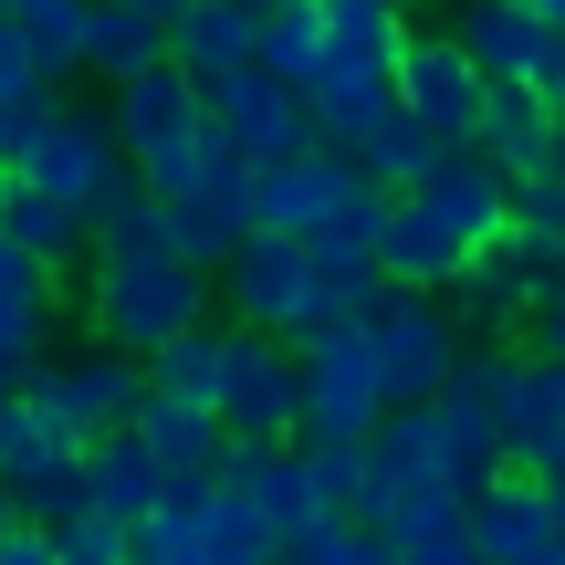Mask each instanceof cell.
Here are the masks:
<instances>
[{
  "mask_svg": "<svg viewBox=\"0 0 565 565\" xmlns=\"http://www.w3.org/2000/svg\"><path fill=\"white\" fill-rule=\"evenodd\" d=\"M0 565H63V534H53V524H11Z\"/></svg>",
  "mask_w": 565,
  "mask_h": 565,
  "instance_id": "40",
  "label": "cell"
},
{
  "mask_svg": "<svg viewBox=\"0 0 565 565\" xmlns=\"http://www.w3.org/2000/svg\"><path fill=\"white\" fill-rule=\"evenodd\" d=\"M356 189H366V168L345 158V147H303V158H273L263 179H252V221H263V231H294V242H315V231L335 221Z\"/></svg>",
  "mask_w": 565,
  "mask_h": 565,
  "instance_id": "15",
  "label": "cell"
},
{
  "mask_svg": "<svg viewBox=\"0 0 565 565\" xmlns=\"http://www.w3.org/2000/svg\"><path fill=\"white\" fill-rule=\"evenodd\" d=\"M282 565H398V545L377 524H356V513H324V524L282 534Z\"/></svg>",
  "mask_w": 565,
  "mask_h": 565,
  "instance_id": "34",
  "label": "cell"
},
{
  "mask_svg": "<svg viewBox=\"0 0 565 565\" xmlns=\"http://www.w3.org/2000/svg\"><path fill=\"white\" fill-rule=\"evenodd\" d=\"M221 429L242 450H282L303 429V366L294 345L263 335V324H231V356H221Z\"/></svg>",
  "mask_w": 565,
  "mask_h": 565,
  "instance_id": "9",
  "label": "cell"
},
{
  "mask_svg": "<svg viewBox=\"0 0 565 565\" xmlns=\"http://www.w3.org/2000/svg\"><path fill=\"white\" fill-rule=\"evenodd\" d=\"M221 492L263 513L273 545H282V534H303V524H324V492H315V471H303V450H294V440H282V450H242V440H231Z\"/></svg>",
  "mask_w": 565,
  "mask_h": 565,
  "instance_id": "20",
  "label": "cell"
},
{
  "mask_svg": "<svg viewBox=\"0 0 565 565\" xmlns=\"http://www.w3.org/2000/svg\"><path fill=\"white\" fill-rule=\"evenodd\" d=\"M0 492H11L21 524H74L84 513V450L53 440V429L32 419V408H11V429H0Z\"/></svg>",
  "mask_w": 565,
  "mask_h": 565,
  "instance_id": "14",
  "label": "cell"
},
{
  "mask_svg": "<svg viewBox=\"0 0 565 565\" xmlns=\"http://www.w3.org/2000/svg\"><path fill=\"white\" fill-rule=\"evenodd\" d=\"M387 545H398V565H482V545H471V503H461V492H440V503L398 513V524H387Z\"/></svg>",
  "mask_w": 565,
  "mask_h": 565,
  "instance_id": "32",
  "label": "cell"
},
{
  "mask_svg": "<svg viewBox=\"0 0 565 565\" xmlns=\"http://www.w3.org/2000/svg\"><path fill=\"white\" fill-rule=\"evenodd\" d=\"M398 105H408L440 147H471V137H482L492 84H482V63L450 42V21H440V32H408V53H398Z\"/></svg>",
  "mask_w": 565,
  "mask_h": 565,
  "instance_id": "11",
  "label": "cell"
},
{
  "mask_svg": "<svg viewBox=\"0 0 565 565\" xmlns=\"http://www.w3.org/2000/svg\"><path fill=\"white\" fill-rule=\"evenodd\" d=\"M210 126H221V137L242 147L252 168H273V158H303V147H324V137H315V105H303V84L263 74V63H242V74H221V84H210Z\"/></svg>",
  "mask_w": 565,
  "mask_h": 565,
  "instance_id": "12",
  "label": "cell"
},
{
  "mask_svg": "<svg viewBox=\"0 0 565 565\" xmlns=\"http://www.w3.org/2000/svg\"><path fill=\"white\" fill-rule=\"evenodd\" d=\"M84 324H95V345H116V356H158V345H179L189 324H210V273L179 263V252H137V263H105L84 273Z\"/></svg>",
  "mask_w": 565,
  "mask_h": 565,
  "instance_id": "1",
  "label": "cell"
},
{
  "mask_svg": "<svg viewBox=\"0 0 565 565\" xmlns=\"http://www.w3.org/2000/svg\"><path fill=\"white\" fill-rule=\"evenodd\" d=\"M450 42L482 63V84H534L545 53H555V21L534 11V0H461V11H450Z\"/></svg>",
  "mask_w": 565,
  "mask_h": 565,
  "instance_id": "17",
  "label": "cell"
},
{
  "mask_svg": "<svg viewBox=\"0 0 565 565\" xmlns=\"http://www.w3.org/2000/svg\"><path fill=\"white\" fill-rule=\"evenodd\" d=\"M179 11L189 0H95V21H84V74L126 84V74H147V63H168Z\"/></svg>",
  "mask_w": 565,
  "mask_h": 565,
  "instance_id": "24",
  "label": "cell"
},
{
  "mask_svg": "<svg viewBox=\"0 0 565 565\" xmlns=\"http://www.w3.org/2000/svg\"><path fill=\"white\" fill-rule=\"evenodd\" d=\"M158 503H168V471H158V450H147L137 429H105V440L84 450V513H105V524H126V534H137Z\"/></svg>",
  "mask_w": 565,
  "mask_h": 565,
  "instance_id": "23",
  "label": "cell"
},
{
  "mask_svg": "<svg viewBox=\"0 0 565 565\" xmlns=\"http://www.w3.org/2000/svg\"><path fill=\"white\" fill-rule=\"evenodd\" d=\"M11 408H21V387H11V377H0V429H11Z\"/></svg>",
  "mask_w": 565,
  "mask_h": 565,
  "instance_id": "42",
  "label": "cell"
},
{
  "mask_svg": "<svg viewBox=\"0 0 565 565\" xmlns=\"http://www.w3.org/2000/svg\"><path fill=\"white\" fill-rule=\"evenodd\" d=\"M0 231H11L21 252H32L42 273H95V221H84V210H63V200H42L32 179H11V168H0Z\"/></svg>",
  "mask_w": 565,
  "mask_h": 565,
  "instance_id": "26",
  "label": "cell"
},
{
  "mask_svg": "<svg viewBox=\"0 0 565 565\" xmlns=\"http://www.w3.org/2000/svg\"><path fill=\"white\" fill-rule=\"evenodd\" d=\"M231 11H242V21H273V11H294V0H231Z\"/></svg>",
  "mask_w": 565,
  "mask_h": 565,
  "instance_id": "41",
  "label": "cell"
},
{
  "mask_svg": "<svg viewBox=\"0 0 565 565\" xmlns=\"http://www.w3.org/2000/svg\"><path fill=\"white\" fill-rule=\"evenodd\" d=\"M461 263H471V242L429 200H387V231H377V273L387 282H408V294H450Z\"/></svg>",
  "mask_w": 565,
  "mask_h": 565,
  "instance_id": "22",
  "label": "cell"
},
{
  "mask_svg": "<svg viewBox=\"0 0 565 565\" xmlns=\"http://www.w3.org/2000/svg\"><path fill=\"white\" fill-rule=\"evenodd\" d=\"M252 63L315 95V74H324V0H294V11H273V21H263V42H252Z\"/></svg>",
  "mask_w": 565,
  "mask_h": 565,
  "instance_id": "33",
  "label": "cell"
},
{
  "mask_svg": "<svg viewBox=\"0 0 565 565\" xmlns=\"http://www.w3.org/2000/svg\"><path fill=\"white\" fill-rule=\"evenodd\" d=\"M471 545H482V565H524L555 545V503L534 471H503L492 492H471Z\"/></svg>",
  "mask_w": 565,
  "mask_h": 565,
  "instance_id": "28",
  "label": "cell"
},
{
  "mask_svg": "<svg viewBox=\"0 0 565 565\" xmlns=\"http://www.w3.org/2000/svg\"><path fill=\"white\" fill-rule=\"evenodd\" d=\"M0 168H11V137H0Z\"/></svg>",
  "mask_w": 565,
  "mask_h": 565,
  "instance_id": "46",
  "label": "cell"
},
{
  "mask_svg": "<svg viewBox=\"0 0 565 565\" xmlns=\"http://www.w3.org/2000/svg\"><path fill=\"white\" fill-rule=\"evenodd\" d=\"M53 324H63V282L0 231V377H11V387L53 356Z\"/></svg>",
  "mask_w": 565,
  "mask_h": 565,
  "instance_id": "18",
  "label": "cell"
},
{
  "mask_svg": "<svg viewBox=\"0 0 565 565\" xmlns=\"http://www.w3.org/2000/svg\"><path fill=\"white\" fill-rule=\"evenodd\" d=\"M21 408H32L53 440L95 450L105 429H126V419L147 408V366H137V356H116V345H84V356H42L32 377H21Z\"/></svg>",
  "mask_w": 565,
  "mask_h": 565,
  "instance_id": "7",
  "label": "cell"
},
{
  "mask_svg": "<svg viewBox=\"0 0 565 565\" xmlns=\"http://www.w3.org/2000/svg\"><path fill=\"white\" fill-rule=\"evenodd\" d=\"M534 11H545V21H565V0H534Z\"/></svg>",
  "mask_w": 565,
  "mask_h": 565,
  "instance_id": "45",
  "label": "cell"
},
{
  "mask_svg": "<svg viewBox=\"0 0 565 565\" xmlns=\"http://www.w3.org/2000/svg\"><path fill=\"white\" fill-rule=\"evenodd\" d=\"M503 450H513V471H545L565 461V366L555 356H513V387H503Z\"/></svg>",
  "mask_w": 565,
  "mask_h": 565,
  "instance_id": "21",
  "label": "cell"
},
{
  "mask_svg": "<svg viewBox=\"0 0 565 565\" xmlns=\"http://www.w3.org/2000/svg\"><path fill=\"white\" fill-rule=\"evenodd\" d=\"M503 387H513V356L492 345V356H461V377L429 398V440H440V482L461 492H492L513 471V450H503Z\"/></svg>",
  "mask_w": 565,
  "mask_h": 565,
  "instance_id": "8",
  "label": "cell"
},
{
  "mask_svg": "<svg viewBox=\"0 0 565 565\" xmlns=\"http://www.w3.org/2000/svg\"><path fill=\"white\" fill-rule=\"evenodd\" d=\"M345 158L366 168V189H387V200H408V189L429 179V158H440V137H429V126L408 116V105H387V116L366 126V137L345 147Z\"/></svg>",
  "mask_w": 565,
  "mask_h": 565,
  "instance_id": "30",
  "label": "cell"
},
{
  "mask_svg": "<svg viewBox=\"0 0 565 565\" xmlns=\"http://www.w3.org/2000/svg\"><path fill=\"white\" fill-rule=\"evenodd\" d=\"M21 95H42V63H32V42H21V21L0 11V105H21Z\"/></svg>",
  "mask_w": 565,
  "mask_h": 565,
  "instance_id": "39",
  "label": "cell"
},
{
  "mask_svg": "<svg viewBox=\"0 0 565 565\" xmlns=\"http://www.w3.org/2000/svg\"><path fill=\"white\" fill-rule=\"evenodd\" d=\"M513 242H524L534 263L565 282V168H545V179H513Z\"/></svg>",
  "mask_w": 565,
  "mask_h": 565,
  "instance_id": "35",
  "label": "cell"
},
{
  "mask_svg": "<svg viewBox=\"0 0 565 565\" xmlns=\"http://www.w3.org/2000/svg\"><path fill=\"white\" fill-rule=\"evenodd\" d=\"M524 565H565V545H545V555H524Z\"/></svg>",
  "mask_w": 565,
  "mask_h": 565,
  "instance_id": "44",
  "label": "cell"
},
{
  "mask_svg": "<svg viewBox=\"0 0 565 565\" xmlns=\"http://www.w3.org/2000/svg\"><path fill=\"white\" fill-rule=\"evenodd\" d=\"M11 179H32L42 200L95 221L116 189H137V158H126V137H116V105H53V126L11 158Z\"/></svg>",
  "mask_w": 565,
  "mask_h": 565,
  "instance_id": "6",
  "label": "cell"
},
{
  "mask_svg": "<svg viewBox=\"0 0 565 565\" xmlns=\"http://www.w3.org/2000/svg\"><path fill=\"white\" fill-rule=\"evenodd\" d=\"M408 200H429V210H440V221L461 231L471 252L513 231V179H503V168L482 158V147H440V158H429V179L408 189Z\"/></svg>",
  "mask_w": 565,
  "mask_h": 565,
  "instance_id": "19",
  "label": "cell"
},
{
  "mask_svg": "<svg viewBox=\"0 0 565 565\" xmlns=\"http://www.w3.org/2000/svg\"><path fill=\"white\" fill-rule=\"evenodd\" d=\"M471 147H482L503 179H545V168H555V147H565V116L534 95V84H492L482 137H471Z\"/></svg>",
  "mask_w": 565,
  "mask_h": 565,
  "instance_id": "27",
  "label": "cell"
},
{
  "mask_svg": "<svg viewBox=\"0 0 565 565\" xmlns=\"http://www.w3.org/2000/svg\"><path fill=\"white\" fill-rule=\"evenodd\" d=\"M105 105H116V137H126V158H137L147 189L189 179V168H200V147L221 137V126H210V84L179 74V63H147V74H126Z\"/></svg>",
  "mask_w": 565,
  "mask_h": 565,
  "instance_id": "4",
  "label": "cell"
},
{
  "mask_svg": "<svg viewBox=\"0 0 565 565\" xmlns=\"http://www.w3.org/2000/svg\"><path fill=\"white\" fill-rule=\"evenodd\" d=\"M252 42H263V21H242L231 0H189L179 32H168V63L200 74V84H221V74H242V63H252Z\"/></svg>",
  "mask_w": 565,
  "mask_h": 565,
  "instance_id": "29",
  "label": "cell"
},
{
  "mask_svg": "<svg viewBox=\"0 0 565 565\" xmlns=\"http://www.w3.org/2000/svg\"><path fill=\"white\" fill-rule=\"evenodd\" d=\"M95 252L105 263H137V252H168V221H158V189H116V200L95 210Z\"/></svg>",
  "mask_w": 565,
  "mask_h": 565,
  "instance_id": "36",
  "label": "cell"
},
{
  "mask_svg": "<svg viewBox=\"0 0 565 565\" xmlns=\"http://www.w3.org/2000/svg\"><path fill=\"white\" fill-rule=\"evenodd\" d=\"M126 555H137V534L105 524V513H74L63 524V565H126Z\"/></svg>",
  "mask_w": 565,
  "mask_h": 565,
  "instance_id": "38",
  "label": "cell"
},
{
  "mask_svg": "<svg viewBox=\"0 0 565 565\" xmlns=\"http://www.w3.org/2000/svg\"><path fill=\"white\" fill-rule=\"evenodd\" d=\"M356 335H366V356H377V377H387V408H429L471 356L450 294H408V282H377V294H366Z\"/></svg>",
  "mask_w": 565,
  "mask_h": 565,
  "instance_id": "2",
  "label": "cell"
},
{
  "mask_svg": "<svg viewBox=\"0 0 565 565\" xmlns=\"http://www.w3.org/2000/svg\"><path fill=\"white\" fill-rule=\"evenodd\" d=\"M147 450H158V471H168V492L179 482H221V461H231V429H221V408H189V398H158V387H147V408L137 419Z\"/></svg>",
  "mask_w": 565,
  "mask_h": 565,
  "instance_id": "25",
  "label": "cell"
},
{
  "mask_svg": "<svg viewBox=\"0 0 565 565\" xmlns=\"http://www.w3.org/2000/svg\"><path fill=\"white\" fill-rule=\"evenodd\" d=\"M221 356H231V324H189L179 345L147 356V387L158 398H189V408H221Z\"/></svg>",
  "mask_w": 565,
  "mask_h": 565,
  "instance_id": "31",
  "label": "cell"
},
{
  "mask_svg": "<svg viewBox=\"0 0 565 565\" xmlns=\"http://www.w3.org/2000/svg\"><path fill=\"white\" fill-rule=\"evenodd\" d=\"M545 294H565V282L503 231V242H482V252L461 263V282H450V315H461V335H513V324H534V303H545Z\"/></svg>",
  "mask_w": 565,
  "mask_h": 565,
  "instance_id": "16",
  "label": "cell"
},
{
  "mask_svg": "<svg viewBox=\"0 0 565 565\" xmlns=\"http://www.w3.org/2000/svg\"><path fill=\"white\" fill-rule=\"evenodd\" d=\"M545 482H565V461H555V471H545Z\"/></svg>",
  "mask_w": 565,
  "mask_h": 565,
  "instance_id": "47",
  "label": "cell"
},
{
  "mask_svg": "<svg viewBox=\"0 0 565 565\" xmlns=\"http://www.w3.org/2000/svg\"><path fill=\"white\" fill-rule=\"evenodd\" d=\"M252 179H263V168H252L231 137H210V147H200V168L158 189L168 252H179V263H200V273H231V252L263 231V221H252Z\"/></svg>",
  "mask_w": 565,
  "mask_h": 565,
  "instance_id": "5",
  "label": "cell"
},
{
  "mask_svg": "<svg viewBox=\"0 0 565 565\" xmlns=\"http://www.w3.org/2000/svg\"><path fill=\"white\" fill-rule=\"evenodd\" d=\"M294 366H303V429L294 440H366V429L387 419V377H377V356H366L356 324L294 345Z\"/></svg>",
  "mask_w": 565,
  "mask_h": 565,
  "instance_id": "10",
  "label": "cell"
},
{
  "mask_svg": "<svg viewBox=\"0 0 565 565\" xmlns=\"http://www.w3.org/2000/svg\"><path fill=\"white\" fill-rule=\"evenodd\" d=\"M440 440H429V408H387L377 429H366V503H356V524H398V513H419V503H440Z\"/></svg>",
  "mask_w": 565,
  "mask_h": 565,
  "instance_id": "13",
  "label": "cell"
},
{
  "mask_svg": "<svg viewBox=\"0 0 565 565\" xmlns=\"http://www.w3.org/2000/svg\"><path fill=\"white\" fill-rule=\"evenodd\" d=\"M221 303H231V324H263L282 345H315V335H335V324H356V315L324 303L315 252H303L294 231H252V242L231 252V273H221Z\"/></svg>",
  "mask_w": 565,
  "mask_h": 565,
  "instance_id": "3",
  "label": "cell"
},
{
  "mask_svg": "<svg viewBox=\"0 0 565 565\" xmlns=\"http://www.w3.org/2000/svg\"><path fill=\"white\" fill-rule=\"evenodd\" d=\"M294 450H303V471H315L324 513H356L366 503V440H294Z\"/></svg>",
  "mask_w": 565,
  "mask_h": 565,
  "instance_id": "37",
  "label": "cell"
},
{
  "mask_svg": "<svg viewBox=\"0 0 565 565\" xmlns=\"http://www.w3.org/2000/svg\"><path fill=\"white\" fill-rule=\"evenodd\" d=\"M11 524H21V513H11V492H0V545H11Z\"/></svg>",
  "mask_w": 565,
  "mask_h": 565,
  "instance_id": "43",
  "label": "cell"
}]
</instances>
